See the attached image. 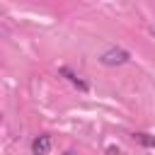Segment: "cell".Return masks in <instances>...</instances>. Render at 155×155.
I'll return each mask as SVG.
<instances>
[{
    "mask_svg": "<svg viewBox=\"0 0 155 155\" xmlns=\"http://www.w3.org/2000/svg\"><path fill=\"white\" fill-rule=\"evenodd\" d=\"M128 61H131V53H128L126 48H119V46H111V48H107V51L99 56V63L107 65V68L124 65V63H128Z\"/></svg>",
    "mask_w": 155,
    "mask_h": 155,
    "instance_id": "cell-1",
    "label": "cell"
},
{
    "mask_svg": "<svg viewBox=\"0 0 155 155\" xmlns=\"http://www.w3.org/2000/svg\"><path fill=\"white\" fill-rule=\"evenodd\" d=\"M51 145H53V138L48 133H39L31 140V155H48L51 153Z\"/></svg>",
    "mask_w": 155,
    "mask_h": 155,
    "instance_id": "cell-2",
    "label": "cell"
},
{
    "mask_svg": "<svg viewBox=\"0 0 155 155\" xmlns=\"http://www.w3.org/2000/svg\"><path fill=\"white\" fill-rule=\"evenodd\" d=\"M61 75H65V78H68V80H70V82H73L75 87H80L82 92L87 90V82H85V80H80V75H75V73H73V70H70L68 65H63V68H61Z\"/></svg>",
    "mask_w": 155,
    "mask_h": 155,
    "instance_id": "cell-3",
    "label": "cell"
},
{
    "mask_svg": "<svg viewBox=\"0 0 155 155\" xmlns=\"http://www.w3.org/2000/svg\"><path fill=\"white\" fill-rule=\"evenodd\" d=\"M133 138L145 148H155V136H150V133H133Z\"/></svg>",
    "mask_w": 155,
    "mask_h": 155,
    "instance_id": "cell-4",
    "label": "cell"
},
{
    "mask_svg": "<svg viewBox=\"0 0 155 155\" xmlns=\"http://www.w3.org/2000/svg\"><path fill=\"white\" fill-rule=\"evenodd\" d=\"M107 155H119V148H107Z\"/></svg>",
    "mask_w": 155,
    "mask_h": 155,
    "instance_id": "cell-5",
    "label": "cell"
},
{
    "mask_svg": "<svg viewBox=\"0 0 155 155\" xmlns=\"http://www.w3.org/2000/svg\"><path fill=\"white\" fill-rule=\"evenodd\" d=\"M63 155H75V153H73V150H65V153H63Z\"/></svg>",
    "mask_w": 155,
    "mask_h": 155,
    "instance_id": "cell-6",
    "label": "cell"
},
{
    "mask_svg": "<svg viewBox=\"0 0 155 155\" xmlns=\"http://www.w3.org/2000/svg\"><path fill=\"white\" fill-rule=\"evenodd\" d=\"M0 121H2V114H0Z\"/></svg>",
    "mask_w": 155,
    "mask_h": 155,
    "instance_id": "cell-7",
    "label": "cell"
}]
</instances>
